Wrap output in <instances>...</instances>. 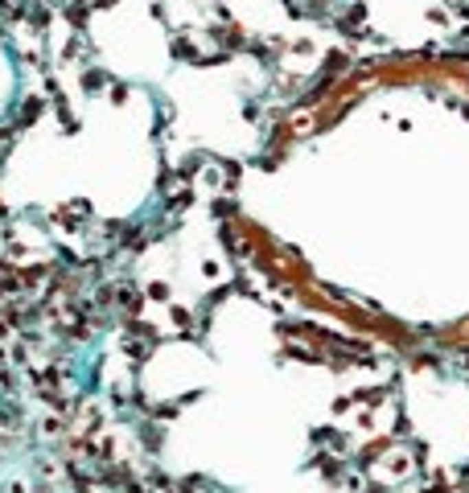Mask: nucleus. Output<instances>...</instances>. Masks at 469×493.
Returning <instances> with one entry per match:
<instances>
[{"label": "nucleus", "mask_w": 469, "mask_h": 493, "mask_svg": "<svg viewBox=\"0 0 469 493\" xmlns=\"http://www.w3.org/2000/svg\"><path fill=\"white\" fill-rule=\"evenodd\" d=\"M66 16H70V25H74V29H78V25H87V8H82V4H70V8H66Z\"/></svg>", "instance_id": "nucleus-1"}, {"label": "nucleus", "mask_w": 469, "mask_h": 493, "mask_svg": "<svg viewBox=\"0 0 469 493\" xmlns=\"http://www.w3.org/2000/svg\"><path fill=\"white\" fill-rule=\"evenodd\" d=\"M99 4H115V0H99Z\"/></svg>", "instance_id": "nucleus-2"}]
</instances>
